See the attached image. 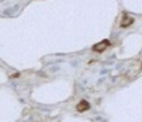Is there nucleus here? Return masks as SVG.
Listing matches in <instances>:
<instances>
[{"label":"nucleus","mask_w":142,"mask_h":122,"mask_svg":"<svg viewBox=\"0 0 142 122\" xmlns=\"http://www.w3.org/2000/svg\"><path fill=\"white\" fill-rule=\"evenodd\" d=\"M108 46H111V40H108V39H105V40H102L100 43H97V45H94L93 46V51L94 52H103L105 49L108 48Z\"/></svg>","instance_id":"nucleus-1"},{"label":"nucleus","mask_w":142,"mask_h":122,"mask_svg":"<svg viewBox=\"0 0 142 122\" xmlns=\"http://www.w3.org/2000/svg\"><path fill=\"white\" fill-rule=\"evenodd\" d=\"M88 109H90V103L87 101V100H81V101L76 104V110H78V112H87Z\"/></svg>","instance_id":"nucleus-2"},{"label":"nucleus","mask_w":142,"mask_h":122,"mask_svg":"<svg viewBox=\"0 0 142 122\" xmlns=\"http://www.w3.org/2000/svg\"><path fill=\"white\" fill-rule=\"evenodd\" d=\"M135 23V19L132 18V16H130V18H129V16L126 15V14H124V19L121 21V23H120V27H121V28H126V27H129V25H132Z\"/></svg>","instance_id":"nucleus-3"}]
</instances>
